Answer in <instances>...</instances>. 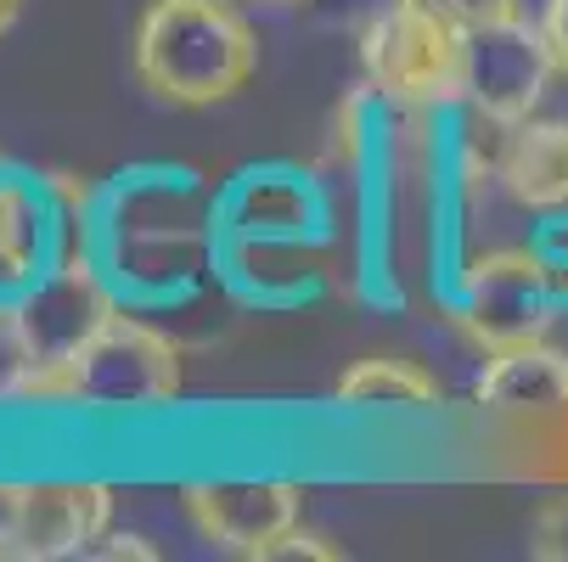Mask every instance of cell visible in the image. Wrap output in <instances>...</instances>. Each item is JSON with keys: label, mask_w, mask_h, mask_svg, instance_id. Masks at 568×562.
I'll return each mask as SVG.
<instances>
[{"label": "cell", "mask_w": 568, "mask_h": 562, "mask_svg": "<svg viewBox=\"0 0 568 562\" xmlns=\"http://www.w3.org/2000/svg\"><path fill=\"white\" fill-rule=\"evenodd\" d=\"M0 344H7V338H0Z\"/></svg>", "instance_id": "21"}, {"label": "cell", "mask_w": 568, "mask_h": 562, "mask_svg": "<svg viewBox=\"0 0 568 562\" xmlns=\"http://www.w3.org/2000/svg\"><path fill=\"white\" fill-rule=\"evenodd\" d=\"M181 507L214 551L248 556V562H271L276 545L304 523V490L287 484V478H254V484H186Z\"/></svg>", "instance_id": "7"}, {"label": "cell", "mask_w": 568, "mask_h": 562, "mask_svg": "<svg viewBox=\"0 0 568 562\" xmlns=\"http://www.w3.org/2000/svg\"><path fill=\"white\" fill-rule=\"evenodd\" d=\"M23 490L29 484H0V562H7V545H12V529L23 512Z\"/></svg>", "instance_id": "18"}, {"label": "cell", "mask_w": 568, "mask_h": 562, "mask_svg": "<svg viewBox=\"0 0 568 562\" xmlns=\"http://www.w3.org/2000/svg\"><path fill=\"white\" fill-rule=\"evenodd\" d=\"M529 556L535 562H568V495H551L529 518Z\"/></svg>", "instance_id": "13"}, {"label": "cell", "mask_w": 568, "mask_h": 562, "mask_svg": "<svg viewBox=\"0 0 568 562\" xmlns=\"http://www.w3.org/2000/svg\"><path fill=\"white\" fill-rule=\"evenodd\" d=\"M540 34L551 45L557 73H568V0H546V7H540Z\"/></svg>", "instance_id": "17"}, {"label": "cell", "mask_w": 568, "mask_h": 562, "mask_svg": "<svg viewBox=\"0 0 568 562\" xmlns=\"http://www.w3.org/2000/svg\"><path fill=\"white\" fill-rule=\"evenodd\" d=\"M119 309L124 304L102 276V265L85 248H73L12 309H0V338H7V360H12V377L0 382V394L23 399L40 377H51L62 360L85 349Z\"/></svg>", "instance_id": "2"}, {"label": "cell", "mask_w": 568, "mask_h": 562, "mask_svg": "<svg viewBox=\"0 0 568 562\" xmlns=\"http://www.w3.org/2000/svg\"><path fill=\"white\" fill-rule=\"evenodd\" d=\"M181 394V344L158 333L141 315H113L108 327L62 360L51 377H40L23 399H57V406L85 411H152Z\"/></svg>", "instance_id": "3"}, {"label": "cell", "mask_w": 568, "mask_h": 562, "mask_svg": "<svg viewBox=\"0 0 568 562\" xmlns=\"http://www.w3.org/2000/svg\"><path fill=\"white\" fill-rule=\"evenodd\" d=\"M557 309L562 304H557V287H551L540 248L484 254L450 282V320L484 355H501V349L546 338Z\"/></svg>", "instance_id": "5"}, {"label": "cell", "mask_w": 568, "mask_h": 562, "mask_svg": "<svg viewBox=\"0 0 568 562\" xmlns=\"http://www.w3.org/2000/svg\"><path fill=\"white\" fill-rule=\"evenodd\" d=\"M18 18H23V0H0V40L18 29Z\"/></svg>", "instance_id": "19"}, {"label": "cell", "mask_w": 568, "mask_h": 562, "mask_svg": "<svg viewBox=\"0 0 568 562\" xmlns=\"http://www.w3.org/2000/svg\"><path fill=\"white\" fill-rule=\"evenodd\" d=\"M304 556H310V562H338L344 551H338L327 534H315V529H304V523H298V529L276 545V556H271V562H304Z\"/></svg>", "instance_id": "16"}, {"label": "cell", "mask_w": 568, "mask_h": 562, "mask_svg": "<svg viewBox=\"0 0 568 562\" xmlns=\"http://www.w3.org/2000/svg\"><path fill=\"white\" fill-rule=\"evenodd\" d=\"M254 7H276V12H287V7H304V0H254Z\"/></svg>", "instance_id": "20"}, {"label": "cell", "mask_w": 568, "mask_h": 562, "mask_svg": "<svg viewBox=\"0 0 568 562\" xmlns=\"http://www.w3.org/2000/svg\"><path fill=\"white\" fill-rule=\"evenodd\" d=\"M124 556L130 562H158V545H146V534H130V529H102L79 562H124Z\"/></svg>", "instance_id": "15"}, {"label": "cell", "mask_w": 568, "mask_h": 562, "mask_svg": "<svg viewBox=\"0 0 568 562\" xmlns=\"http://www.w3.org/2000/svg\"><path fill=\"white\" fill-rule=\"evenodd\" d=\"M338 399L344 406H412V411H434L445 406V388L428 366L405 360V355H366L338 377Z\"/></svg>", "instance_id": "12"}, {"label": "cell", "mask_w": 568, "mask_h": 562, "mask_svg": "<svg viewBox=\"0 0 568 562\" xmlns=\"http://www.w3.org/2000/svg\"><path fill=\"white\" fill-rule=\"evenodd\" d=\"M557 73L551 45L540 23L507 18V23H478L467 29V73H462V108L478 124H518L540 108L546 79Z\"/></svg>", "instance_id": "6"}, {"label": "cell", "mask_w": 568, "mask_h": 562, "mask_svg": "<svg viewBox=\"0 0 568 562\" xmlns=\"http://www.w3.org/2000/svg\"><path fill=\"white\" fill-rule=\"evenodd\" d=\"M496 186L535 214L568 208V119H518L501 130L490 157Z\"/></svg>", "instance_id": "10"}, {"label": "cell", "mask_w": 568, "mask_h": 562, "mask_svg": "<svg viewBox=\"0 0 568 562\" xmlns=\"http://www.w3.org/2000/svg\"><path fill=\"white\" fill-rule=\"evenodd\" d=\"M130 68L152 102L192 113L248 85L260 40L236 0H146L130 34Z\"/></svg>", "instance_id": "1"}, {"label": "cell", "mask_w": 568, "mask_h": 562, "mask_svg": "<svg viewBox=\"0 0 568 562\" xmlns=\"http://www.w3.org/2000/svg\"><path fill=\"white\" fill-rule=\"evenodd\" d=\"M473 406L501 411V417L568 411V349H557L551 338H535V344L490 355L484 371L473 377Z\"/></svg>", "instance_id": "11"}, {"label": "cell", "mask_w": 568, "mask_h": 562, "mask_svg": "<svg viewBox=\"0 0 568 562\" xmlns=\"http://www.w3.org/2000/svg\"><path fill=\"white\" fill-rule=\"evenodd\" d=\"M361 62L372 91L394 108H462V73H467V29L423 0H388L361 29Z\"/></svg>", "instance_id": "4"}, {"label": "cell", "mask_w": 568, "mask_h": 562, "mask_svg": "<svg viewBox=\"0 0 568 562\" xmlns=\"http://www.w3.org/2000/svg\"><path fill=\"white\" fill-rule=\"evenodd\" d=\"M113 523L108 484H29L7 562H68Z\"/></svg>", "instance_id": "9"}, {"label": "cell", "mask_w": 568, "mask_h": 562, "mask_svg": "<svg viewBox=\"0 0 568 562\" xmlns=\"http://www.w3.org/2000/svg\"><path fill=\"white\" fill-rule=\"evenodd\" d=\"M423 7L445 12L450 23L462 29H478V23H507V18H524V0H423Z\"/></svg>", "instance_id": "14"}, {"label": "cell", "mask_w": 568, "mask_h": 562, "mask_svg": "<svg viewBox=\"0 0 568 562\" xmlns=\"http://www.w3.org/2000/svg\"><path fill=\"white\" fill-rule=\"evenodd\" d=\"M62 214L51 203V186L12 157H0V309H12L45 270H57L68 254H57Z\"/></svg>", "instance_id": "8"}]
</instances>
